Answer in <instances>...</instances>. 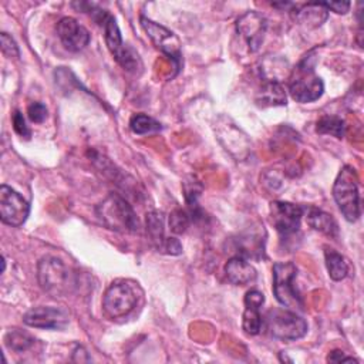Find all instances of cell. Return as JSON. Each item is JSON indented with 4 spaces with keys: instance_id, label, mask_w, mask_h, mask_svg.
Here are the masks:
<instances>
[{
    "instance_id": "obj_29",
    "label": "cell",
    "mask_w": 364,
    "mask_h": 364,
    "mask_svg": "<svg viewBox=\"0 0 364 364\" xmlns=\"http://www.w3.org/2000/svg\"><path fill=\"white\" fill-rule=\"evenodd\" d=\"M161 252H162V253H166V255L176 256V255H181V253H182V245H181V242H179L178 239H175V237H166Z\"/></svg>"
},
{
    "instance_id": "obj_28",
    "label": "cell",
    "mask_w": 364,
    "mask_h": 364,
    "mask_svg": "<svg viewBox=\"0 0 364 364\" xmlns=\"http://www.w3.org/2000/svg\"><path fill=\"white\" fill-rule=\"evenodd\" d=\"M13 128L23 138L28 139L31 136V131L27 127L26 119H24V117H23V114L20 111H14V114H13Z\"/></svg>"
},
{
    "instance_id": "obj_24",
    "label": "cell",
    "mask_w": 364,
    "mask_h": 364,
    "mask_svg": "<svg viewBox=\"0 0 364 364\" xmlns=\"http://www.w3.org/2000/svg\"><path fill=\"white\" fill-rule=\"evenodd\" d=\"M129 128L136 135H145L159 131L162 127L161 124L154 119L152 117H148L145 114H135L129 119Z\"/></svg>"
},
{
    "instance_id": "obj_19",
    "label": "cell",
    "mask_w": 364,
    "mask_h": 364,
    "mask_svg": "<svg viewBox=\"0 0 364 364\" xmlns=\"http://www.w3.org/2000/svg\"><path fill=\"white\" fill-rule=\"evenodd\" d=\"M256 102L260 107H276L286 105V91L282 82L263 81L256 95Z\"/></svg>"
},
{
    "instance_id": "obj_13",
    "label": "cell",
    "mask_w": 364,
    "mask_h": 364,
    "mask_svg": "<svg viewBox=\"0 0 364 364\" xmlns=\"http://www.w3.org/2000/svg\"><path fill=\"white\" fill-rule=\"evenodd\" d=\"M267 30L266 18L257 11H246L236 20V31L246 41L250 51H257Z\"/></svg>"
},
{
    "instance_id": "obj_30",
    "label": "cell",
    "mask_w": 364,
    "mask_h": 364,
    "mask_svg": "<svg viewBox=\"0 0 364 364\" xmlns=\"http://www.w3.org/2000/svg\"><path fill=\"white\" fill-rule=\"evenodd\" d=\"M327 10H331L337 14H346L350 10V3L348 1H323L321 3Z\"/></svg>"
},
{
    "instance_id": "obj_6",
    "label": "cell",
    "mask_w": 364,
    "mask_h": 364,
    "mask_svg": "<svg viewBox=\"0 0 364 364\" xmlns=\"http://www.w3.org/2000/svg\"><path fill=\"white\" fill-rule=\"evenodd\" d=\"M266 327L272 337L282 341H294L307 333L306 320L286 307L269 310L266 314Z\"/></svg>"
},
{
    "instance_id": "obj_4",
    "label": "cell",
    "mask_w": 364,
    "mask_h": 364,
    "mask_svg": "<svg viewBox=\"0 0 364 364\" xmlns=\"http://www.w3.org/2000/svg\"><path fill=\"white\" fill-rule=\"evenodd\" d=\"M289 92L297 102L306 104L318 100L324 92L323 80L314 73L311 57L306 55L289 75Z\"/></svg>"
},
{
    "instance_id": "obj_16",
    "label": "cell",
    "mask_w": 364,
    "mask_h": 364,
    "mask_svg": "<svg viewBox=\"0 0 364 364\" xmlns=\"http://www.w3.org/2000/svg\"><path fill=\"white\" fill-rule=\"evenodd\" d=\"M225 274L230 283H233L236 286H246L256 280L257 272L247 262L246 257L236 255L226 262Z\"/></svg>"
},
{
    "instance_id": "obj_32",
    "label": "cell",
    "mask_w": 364,
    "mask_h": 364,
    "mask_svg": "<svg viewBox=\"0 0 364 364\" xmlns=\"http://www.w3.org/2000/svg\"><path fill=\"white\" fill-rule=\"evenodd\" d=\"M73 361L74 363H90L91 358H90V355H88V353L85 351L84 347L77 346L73 351Z\"/></svg>"
},
{
    "instance_id": "obj_15",
    "label": "cell",
    "mask_w": 364,
    "mask_h": 364,
    "mask_svg": "<svg viewBox=\"0 0 364 364\" xmlns=\"http://www.w3.org/2000/svg\"><path fill=\"white\" fill-rule=\"evenodd\" d=\"M264 303V294L256 289L245 294V311L242 317V327L246 334L256 336L262 328L260 307Z\"/></svg>"
},
{
    "instance_id": "obj_17",
    "label": "cell",
    "mask_w": 364,
    "mask_h": 364,
    "mask_svg": "<svg viewBox=\"0 0 364 364\" xmlns=\"http://www.w3.org/2000/svg\"><path fill=\"white\" fill-rule=\"evenodd\" d=\"M304 212L307 215L306 216L307 225L311 229H314V230H317V232H320V233H323L328 237H337L338 225L330 213H327V212H324L318 208H314V206L304 208Z\"/></svg>"
},
{
    "instance_id": "obj_14",
    "label": "cell",
    "mask_w": 364,
    "mask_h": 364,
    "mask_svg": "<svg viewBox=\"0 0 364 364\" xmlns=\"http://www.w3.org/2000/svg\"><path fill=\"white\" fill-rule=\"evenodd\" d=\"M57 34L63 46L73 53L81 51L90 43L88 30L73 17H63L58 20Z\"/></svg>"
},
{
    "instance_id": "obj_22",
    "label": "cell",
    "mask_w": 364,
    "mask_h": 364,
    "mask_svg": "<svg viewBox=\"0 0 364 364\" xmlns=\"http://www.w3.org/2000/svg\"><path fill=\"white\" fill-rule=\"evenodd\" d=\"M4 344L9 350H13L16 353H23V351H27L34 344V338L23 330L13 328L6 333Z\"/></svg>"
},
{
    "instance_id": "obj_12",
    "label": "cell",
    "mask_w": 364,
    "mask_h": 364,
    "mask_svg": "<svg viewBox=\"0 0 364 364\" xmlns=\"http://www.w3.org/2000/svg\"><path fill=\"white\" fill-rule=\"evenodd\" d=\"M23 321L28 327L43 328V330H63L68 321L70 316L64 309L51 306H37L26 311Z\"/></svg>"
},
{
    "instance_id": "obj_8",
    "label": "cell",
    "mask_w": 364,
    "mask_h": 364,
    "mask_svg": "<svg viewBox=\"0 0 364 364\" xmlns=\"http://www.w3.org/2000/svg\"><path fill=\"white\" fill-rule=\"evenodd\" d=\"M102 28H104L105 44L109 53L112 54V57L115 58V61L127 71H136L138 68H141L142 65L141 58L132 47H129L128 44H124L115 17L109 14L102 23Z\"/></svg>"
},
{
    "instance_id": "obj_25",
    "label": "cell",
    "mask_w": 364,
    "mask_h": 364,
    "mask_svg": "<svg viewBox=\"0 0 364 364\" xmlns=\"http://www.w3.org/2000/svg\"><path fill=\"white\" fill-rule=\"evenodd\" d=\"M193 215L189 212V210H185L182 208H176L172 210V213L169 215V226H171V230L173 233H183L188 226L191 225V220H192Z\"/></svg>"
},
{
    "instance_id": "obj_7",
    "label": "cell",
    "mask_w": 364,
    "mask_h": 364,
    "mask_svg": "<svg viewBox=\"0 0 364 364\" xmlns=\"http://www.w3.org/2000/svg\"><path fill=\"white\" fill-rule=\"evenodd\" d=\"M296 274L297 267L293 262H276L273 264V293L283 307L301 310L303 301L293 286Z\"/></svg>"
},
{
    "instance_id": "obj_20",
    "label": "cell",
    "mask_w": 364,
    "mask_h": 364,
    "mask_svg": "<svg viewBox=\"0 0 364 364\" xmlns=\"http://www.w3.org/2000/svg\"><path fill=\"white\" fill-rule=\"evenodd\" d=\"M146 235L152 246L161 252L165 243V228H164V213L159 210H152L146 213Z\"/></svg>"
},
{
    "instance_id": "obj_23",
    "label": "cell",
    "mask_w": 364,
    "mask_h": 364,
    "mask_svg": "<svg viewBox=\"0 0 364 364\" xmlns=\"http://www.w3.org/2000/svg\"><path fill=\"white\" fill-rule=\"evenodd\" d=\"M316 131L321 135H331L338 139L344 136L346 125L340 117L336 115H324L316 124Z\"/></svg>"
},
{
    "instance_id": "obj_1",
    "label": "cell",
    "mask_w": 364,
    "mask_h": 364,
    "mask_svg": "<svg viewBox=\"0 0 364 364\" xmlns=\"http://www.w3.org/2000/svg\"><path fill=\"white\" fill-rule=\"evenodd\" d=\"M95 213L101 223L115 232L129 233L139 228L135 210L125 198L118 193H109L95 208Z\"/></svg>"
},
{
    "instance_id": "obj_18",
    "label": "cell",
    "mask_w": 364,
    "mask_h": 364,
    "mask_svg": "<svg viewBox=\"0 0 364 364\" xmlns=\"http://www.w3.org/2000/svg\"><path fill=\"white\" fill-rule=\"evenodd\" d=\"M291 14H293L294 20H297L299 23H301L310 28H316L327 20L328 10L321 3L317 1V3L301 4L294 11H291Z\"/></svg>"
},
{
    "instance_id": "obj_9",
    "label": "cell",
    "mask_w": 364,
    "mask_h": 364,
    "mask_svg": "<svg viewBox=\"0 0 364 364\" xmlns=\"http://www.w3.org/2000/svg\"><path fill=\"white\" fill-rule=\"evenodd\" d=\"M30 213V203L9 185L0 186V219L11 228L21 226Z\"/></svg>"
},
{
    "instance_id": "obj_31",
    "label": "cell",
    "mask_w": 364,
    "mask_h": 364,
    "mask_svg": "<svg viewBox=\"0 0 364 364\" xmlns=\"http://www.w3.org/2000/svg\"><path fill=\"white\" fill-rule=\"evenodd\" d=\"M327 361L328 363H346V361H358V360H355L354 357H348V355H346V353L344 351H341V350H333L328 355H327Z\"/></svg>"
},
{
    "instance_id": "obj_27",
    "label": "cell",
    "mask_w": 364,
    "mask_h": 364,
    "mask_svg": "<svg viewBox=\"0 0 364 364\" xmlns=\"http://www.w3.org/2000/svg\"><path fill=\"white\" fill-rule=\"evenodd\" d=\"M27 115L33 122L41 124L47 119L48 111H47V107L43 102H31L27 108Z\"/></svg>"
},
{
    "instance_id": "obj_5",
    "label": "cell",
    "mask_w": 364,
    "mask_h": 364,
    "mask_svg": "<svg viewBox=\"0 0 364 364\" xmlns=\"http://www.w3.org/2000/svg\"><path fill=\"white\" fill-rule=\"evenodd\" d=\"M136 301V284L129 280L118 279L105 290L102 297V310L109 318H122L134 310Z\"/></svg>"
},
{
    "instance_id": "obj_11",
    "label": "cell",
    "mask_w": 364,
    "mask_h": 364,
    "mask_svg": "<svg viewBox=\"0 0 364 364\" xmlns=\"http://www.w3.org/2000/svg\"><path fill=\"white\" fill-rule=\"evenodd\" d=\"M141 21V27L144 28V31L146 33V36L151 38L152 44L162 51L164 54H166L168 57H171L172 60H175L176 63L181 61V43L179 38L166 27L155 23L154 20L141 16L139 18Z\"/></svg>"
},
{
    "instance_id": "obj_2",
    "label": "cell",
    "mask_w": 364,
    "mask_h": 364,
    "mask_svg": "<svg viewBox=\"0 0 364 364\" xmlns=\"http://www.w3.org/2000/svg\"><path fill=\"white\" fill-rule=\"evenodd\" d=\"M37 279L40 287L53 297L68 294L75 286L74 274L58 257L44 256L37 264Z\"/></svg>"
},
{
    "instance_id": "obj_21",
    "label": "cell",
    "mask_w": 364,
    "mask_h": 364,
    "mask_svg": "<svg viewBox=\"0 0 364 364\" xmlns=\"http://www.w3.org/2000/svg\"><path fill=\"white\" fill-rule=\"evenodd\" d=\"M324 260H326V267L328 272V276L334 282L343 280L347 273H348V264L344 259L343 255L333 249H326L324 250Z\"/></svg>"
},
{
    "instance_id": "obj_3",
    "label": "cell",
    "mask_w": 364,
    "mask_h": 364,
    "mask_svg": "<svg viewBox=\"0 0 364 364\" xmlns=\"http://www.w3.org/2000/svg\"><path fill=\"white\" fill-rule=\"evenodd\" d=\"M333 198L348 222H355L361 215L358 176L353 166L344 165L333 183Z\"/></svg>"
},
{
    "instance_id": "obj_10",
    "label": "cell",
    "mask_w": 364,
    "mask_h": 364,
    "mask_svg": "<svg viewBox=\"0 0 364 364\" xmlns=\"http://www.w3.org/2000/svg\"><path fill=\"white\" fill-rule=\"evenodd\" d=\"M303 215L304 206L283 200H274L270 203L272 223L276 228L277 233L284 239L299 232Z\"/></svg>"
},
{
    "instance_id": "obj_26",
    "label": "cell",
    "mask_w": 364,
    "mask_h": 364,
    "mask_svg": "<svg viewBox=\"0 0 364 364\" xmlns=\"http://www.w3.org/2000/svg\"><path fill=\"white\" fill-rule=\"evenodd\" d=\"M0 47H1V51L6 57H9V58H18L20 57V50H18L17 43L14 41V38L10 34H7L4 31L0 34Z\"/></svg>"
}]
</instances>
